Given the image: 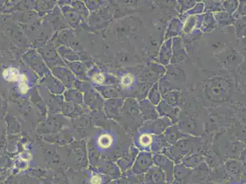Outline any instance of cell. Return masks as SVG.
<instances>
[{"instance_id": "1", "label": "cell", "mask_w": 246, "mask_h": 184, "mask_svg": "<svg viewBox=\"0 0 246 184\" xmlns=\"http://www.w3.org/2000/svg\"><path fill=\"white\" fill-rule=\"evenodd\" d=\"M18 75L17 71L14 69H8L4 72V76L6 80L12 81L16 80Z\"/></svg>"}, {"instance_id": "2", "label": "cell", "mask_w": 246, "mask_h": 184, "mask_svg": "<svg viewBox=\"0 0 246 184\" xmlns=\"http://www.w3.org/2000/svg\"><path fill=\"white\" fill-rule=\"evenodd\" d=\"M152 142V138L148 135H143L140 138V143L143 146H149Z\"/></svg>"}]
</instances>
